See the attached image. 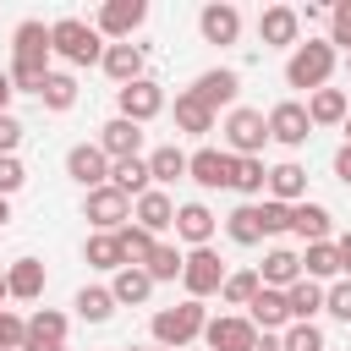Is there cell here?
I'll return each instance as SVG.
<instances>
[{
  "mask_svg": "<svg viewBox=\"0 0 351 351\" xmlns=\"http://www.w3.org/2000/svg\"><path fill=\"white\" fill-rule=\"evenodd\" d=\"M115 104H121V121H137V126H148V121L165 110V88H159L154 77H137V82L115 88Z\"/></svg>",
  "mask_w": 351,
  "mask_h": 351,
  "instance_id": "obj_8",
  "label": "cell"
},
{
  "mask_svg": "<svg viewBox=\"0 0 351 351\" xmlns=\"http://www.w3.org/2000/svg\"><path fill=\"white\" fill-rule=\"evenodd\" d=\"M291 230L313 247V241H329V230H335V214L324 208V203H313V197H302V203H291Z\"/></svg>",
  "mask_w": 351,
  "mask_h": 351,
  "instance_id": "obj_23",
  "label": "cell"
},
{
  "mask_svg": "<svg viewBox=\"0 0 351 351\" xmlns=\"http://www.w3.org/2000/svg\"><path fill=\"white\" fill-rule=\"evenodd\" d=\"M225 236H230L236 247H258V241H263V225H258V203H236V208L225 214Z\"/></svg>",
  "mask_w": 351,
  "mask_h": 351,
  "instance_id": "obj_33",
  "label": "cell"
},
{
  "mask_svg": "<svg viewBox=\"0 0 351 351\" xmlns=\"http://www.w3.org/2000/svg\"><path fill=\"white\" fill-rule=\"evenodd\" d=\"M214 225H219V219H214V214H208L203 203H181V208H176V225H170V230H176V236H181L186 247H208V241H214Z\"/></svg>",
  "mask_w": 351,
  "mask_h": 351,
  "instance_id": "obj_24",
  "label": "cell"
},
{
  "mask_svg": "<svg viewBox=\"0 0 351 351\" xmlns=\"http://www.w3.org/2000/svg\"><path fill=\"white\" fill-rule=\"evenodd\" d=\"M115 241H121V252H126V263H137V269H143V263H148V252H154V241H159V236H148V230H143V225H132V219H126V225H121V230H115Z\"/></svg>",
  "mask_w": 351,
  "mask_h": 351,
  "instance_id": "obj_41",
  "label": "cell"
},
{
  "mask_svg": "<svg viewBox=\"0 0 351 351\" xmlns=\"http://www.w3.org/2000/svg\"><path fill=\"white\" fill-rule=\"evenodd\" d=\"M263 143H269V121H263V110L236 104V110L225 115V154H230V159H258Z\"/></svg>",
  "mask_w": 351,
  "mask_h": 351,
  "instance_id": "obj_5",
  "label": "cell"
},
{
  "mask_svg": "<svg viewBox=\"0 0 351 351\" xmlns=\"http://www.w3.org/2000/svg\"><path fill=\"white\" fill-rule=\"evenodd\" d=\"M252 351H285V346H280V335H258V346H252Z\"/></svg>",
  "mask_w": 351,
  "mask_h": 351,
  "instance_id": "obj_52",
  "label": "cell"
},
{
  "mask_svg": "<svg viewBox=\"0 0 351 351\" xmlns=\"http://www.w3.org/2000/svg\"><path fill=\"white\" fill-rule=\"evenodd\" d=\"M82 219H88L93 230H121V225L132 219V197H121V192L104 181V186H93V192L82 197Z\"/></svg>",
  "mask_w": 351,
  "mask_h": 351,
  "instance_id": "obj_9",
  "label": "cell"
},
{
  "mask_svg": "<svg viewBox=\"0 0 351 351\" xmlns=\"http://www.w3.org/2000/svg\"><path fill=\"white\" fill-rule=\"evenodd\" d=\"M22 181H27V170H22V159H16V154H5V159H0V197H11V192H22Z\"/></svg>",
  "mask_w": 351,
  "mask_h": 351,
  "instance_id": "obj_47",
  "label": "cell"
},
{
  "mask_svg": "<svg viewBox=\"0 0 351 351\" xmlns=\"http://www.w3.org/2000/svg\"><path fill=\"white\" fill-rule=\"evenodd\" d=\"M110 296H115V307H143V302L154 296V280H148L137 263H126V269H115V280H110Z\"/></svg>",
  "mask_w": 351,
  "mask_h": 351,
  "instance_id": "obj_27",
  "label": "cell"
},
{
  "mask_svg": "<svg viewBox=\"0 0 351 351\" xmlns=\"http://www.w3.org/2000/svg\"><path fill=\"white\" fill-rule=\"evenodd\" d=\"M230 176H236V159H230L225 148H197V154H186V181H197L203 192L230 186Z\"/></svg>",
  "mask_w": 351,
  "mask_h": 351,
  "instance_id": "obj_12",
  "label": "cell"
},
{
  "mask_svg": "<svg viewBox=\"0 0 351 351\" xmlns=\"http://www.w3.org/2000/svg\"><path fill=\"white\" fill-rule=\"evenodd\" d=\"M49 55H60L66 66H99L104 60V38L82 16H55L49 22Z\"/></svg>",
  "mask_w": 351,
  "mask_h": 351,
  "instance_id": "obj_2",
  "label": "cell"
},
{
  "mask_svg": "<svg viewBox=\"0 0 351 351\" xmlns=\"http://www.w3.org/2000/svg\"><path fill=\"white\" fill-rule=\"evenodd\" d=\"M181 285H186L192 302L219 296V285H225V263H219V252H214V247H192V252L181 258Z\"/></svg>",
  "mask_w": 351,
  "mask_h": 351,
  "instance_id": "obj_6",
  "label": "cell"
},
{
  "mask_svg": "<svg viewBox=\"0 0 351 351\" xmlns=\"http://www.w3.org/2000/svg\"><path fill=\"white\" fill-rule=\"evenodd\" d=\"M181 176H186V154H181L176 143H165V148H154V154H148V181H154L159 192H165L170 181H181Z\"/></svg>",
  "mask_w": 351,
  "mask_h": 351,
  "instance_id": "obj_32",
  "label": "cell"
},
{
  "mask_svg": "<svg viewBox=\"0 0 351 351\" xmlns=\"http://www.w3.org/2000/svg\"><path fill=\"white\" fill-rule=\"evenodd\" d=\"M324 313L340 318V324H351V280H335V285L324 291Z\"/></svg>",
  "mask_w": 351,
  "mask_h": 351,
  "instance_id": "obj_44",
  "label": "cell"
},
{
  "mask_svg": "<svg viewBox=\"0 0 351 351\" xmlns=\"http://www.w3.org/2000/svg\"><path fill=\"white\" fill-rule=\"evenodd\" d=\"M186 93H197V99H203V104H208V110L219 115V104H230V110H236V93H241V77H236L230 66H214V71H203V77H197V82H192Z\"/></svg>",
  "mask_w": 351,
  "mask_h": 351,
  "instance_id": "obj_17",
  "label": "cell"
},
{
  "mask_svg": "<svg viewBox=\"0 0 351 351\" xmlns=\"http://www.w3.org/2000/svg\"><path fill=\"white\" fill-rule=\"evenodd\" d=\"M335 60H340V49H335L329 38H307V44H296L291 60H285V88H307V93L329 88Z\"/></svg>",
  "mask_w": 351,
  "mask_h": 351,
  "instance_id": "obj_3",
  "label": "cell"
},
{
  "mask_svg": "<svg viewBox=\"0 0 351 351\" xmlns=\"http://www.w3.org/2000/svg\"><path fill=\"white\" fill-rule=\"evenodd\" d=\"M280 346H285V351H329V346H324V329H318V324H285Z\"/></svg>",
  "mask_w": 351,
  "mask_h": 351,
  "instance_id": "obj_42",
  "label": "cell"
},
{
  "mask_svg": "<svg viewBox=\"0 0 351 351\" xmlns=\"http://www.w3.org/2000/svg\"><path fill=\"white\" fill-rule=\"evenodd\" d=\"M247 324H252L258 335H274V329H285V324H291L285 291H269V285H258V296L247 302Z\"/></svg>",
  "mask_w": 351,
  "mask_h": 351,
  "instance_id": "obj_19",
  "label": "cell"
},
{
  "mask_svg": "<svg viewBox=\"0 0 351 351\" xmlns=\"http://www.w3.org/2000/svg\"><path fill=\"white\" fill-rule=\"evenodd\" d=\"M110 186L137 203V197L154 186V181H148V159H115V165H110Z\"/></svg>",
  "mask_w": 351,
  "mask_h": 351,
  "instance_id": "obj_30",
  "label": "cell"
},
{
  "mask_svg": "<svg viewBox=\"0 0 351 351\" xmlns=\"http://www.w3.org/2000/svg\"><path fill=\"white\" fill-rule=\"evenodd\" d=\"M154 351H159V346H154Z\"/></svg>",
  "mask_w": 351,
  "mask_h": 351,
  "instance_id": "obj_58",
  "label": "cell"
},
{
  "mask_svg": "<svg viewBox=\"0 0 351 351\" xmlns=\"http://www.w3.org/2000/svg\"><path fill=\"white\" fill-rule=\"evenodd\" d=\"M143 60H148V49L126 38V44H104V60H99V66H104V77H110V82H121V88H126V82H137V77H143Z\"/></svg>",
  "mask_w": 351,
  "mask_h": 351,
  "instance_id": "obj_20",
  "label": "cell"
},
{
  "mask_svg": "<svg viewBox=\"0 0 351 351\" xmlns=\"http://www.w3.org/2000/svg\"><path fill=\"white\" fill-rule=\"evenodd\" d=\"M263 192H269L274 203H285V208H291V203H302V197H307V170H302L296 159H285V165H274V170H269V186H263Z\"/></svg>",
  "mask_w": 351,
  "mask_h": 351,
  "instance_id": "obj_25",
  "label": "cell"
},
{
  "mask_svg": "<svg viewBox=\"0 0 351 351\" xmlns=\"http://www.w3.org/2000/svg\"><path fill=\"white\" fill-rule=\"evenodd\" d=\"M5 296L38 302V296H44V263H38V258H16V263L5 269Z\"/></svg>",
  "mask_w": 351,
  "mask_h": 351,
  "instance_id": "obj_26",
  "label": "cell"
},
{
  "mask_svg": "<svg viewBox=\"0 0 351 351\" xmlns=\"http://www.w3.org/2000/svg\"><path fill=\"white\" fill-rule=\"evenodd\" d=\"M335 252H340V274L351 280V236H340V241H335Z\"/></svg>",
  "mask_w": 351,
  "mask_h": 351,
  "instance_id": "obj_50",
  "label": "cell"
},
{
  "mask_svg": "<svg viewBox=\"0 0 351 351\" xmlns=\"http://www.w3.org/2000/svg\"><path fill=\"white\" fill-rule=\"evenodd\" d=\"M285 307H291V324H313V318L324 313V285H318V280H296V285L285 291Z\"/></svg>",
  "mask_w": 351,
  "mask_h": 351,
  "instance_id": "obj_31",
  "label": "cell"
},
{
  "mask_svg": "<svg viewBox=\"0 0 351 351\" xmlns=\"http://www.w3.org/2000/svg\"><path fill=\"white\" fill-rule=\"evenodd\" d=\"M181 258H186V252H181L176 241H154V252H148L143 274H148L154 285H159V280H181Z\"/></svg>",
  "mask_w": 351,
  "mask_h": 351,
  "instance_id": "obj_38",
  "label": "cell"
},
{
  "mask_svg": "<svg viewBox=\"0 0 351 351\" xmlns=\"http://www.w3.org/2000/svg\"><path fill=\"white\" fill-rule=\"evenodd\" d=\"M230 186H236L247 203H258V197H263V186H269V165H263V159H236Z\"/></svg>",
  "mask_w": 351,
  "mask_h": 351,
  "instance_id": "obj_39",
  "label": "cell"
},
{
  "mask_svg": "<svg viewBox=\"0 0 351 351\" xmlns=\"http://www.w3.org/2000/svg\"><path fill=\"white\" fill-rule=\"evenodd\" d=\"M71 307H77V318H82V324H110V313H115V296H110V285H82Z\"/></svg>",
  "mask_w": 351,
  "mask_h": 351,
  "instance_id": "obj_37",
  "label": "cell"
},
{
  "mask_svg": "<svg viewBox=\"0 0 351 351\" xmlns=\"http://www.w3.org/2000/svg\"><path fill=\"white\" fill-rule=\"evenodd\" d=\"M66 313H55V307H38L33 318H27V340H22V351H55V346H66Z\"/></svg>",
  "mask_w": 351,
  "mask_h": 351,
  "instance_id": "obj_22",
  "label": "cell"
},
{
  "mask_svg": "<svg viewBox=\"0 0 351 351\" xmlns=\"http://www.w3.org/2000/svg\"><path fill=\"white\" fill-rule=\"evenodd\" d=\"M22 340H27V318L0 307V351H22Z\"/></svg>",
  "mask_w": 351,
  "mask_h": 351,
  "instance_id": "obj_46",
  "label": "cell"
},
{
  "mask_svg": "<svg viewBox=\"0 0 351 351\" xmlns=\"http://www.w3.org/2000/svg\"><path fill=\"white\" fill-rule=\"evenodd\" d=\"M11 93H16V88H11V77L0 71V115H11Z\"/></svg>",
  "mask_w": 351,
  "mask_h": 351,
  "instance_id": "obj_51",
  "label": "cell"
},
{
  "mask_svg": "<svg viewBox=\"0 0 351 351\" xmlns=\"http://www.w3.org/2000/svg\"><path fill=\"white\" fill-rule=\"evenodd\" d=\"M82 258H88L93 269H104V274H115V269H126V252H121V241H115V230H93V236H88V247H82Z\"/></svg>",
  "mask_w": 351,
  "mask_h": 351,
  "instance_id": "obj_34",
  "label": "cell"
},
{
  "mask_svg": "<svg viewBox=\"0 0 351 351\" xmlns=\"http://www.w3.org/2000/svg\"><path fill=\"white\" fill-rule=\"evenodd\" d=\"M329 44L351 49V0H335V11H329Z\"/></svg>",
  "mask_w": 351,
  "mask_h": 351,
  "instance_id": "obj_45",
  "label": "cell"
},
{
  "mask_svg": "<svg viewBox=\"0 0 351 351\" xmlns=\"http://www.w3.org/2000/svg\"><path fill=\"white\" fill-rule=\"evenodd\" d=\"M203 324H208V313H203V302H181V307H159L154 313V346L159 351H181V346H192V340H203Z\"/></svg>",
  "mask_w": 351,
  "mask_h": 351,
  "instance_id": "obj_4",
  "label": "cell"
},
{
  "mask_svg": "<svg viewBox=\"0 0 351 351\" xmlns=\"http://www.w3.org/2000/svg\"><path fill=\"white\" fill-rule=\"evenodd\" d=\"M66 176H71L82 192L104 186V181H110V159H104V148H99V143H77V148L66 154Z\"/></svg>",
  "mask_w": 351,
  "mask_h": 351,
  "instance_id": "obj_16",
  "label": "cell"
},
{
  "mask_svg": "<svg viewBox=\"0 0 351 351\" xmlns=\"http://www.w3.org/2000/svg\"><path fill=\"white\" fill-rule=\"evenodd\" d=\"M38 104L55 110V115H66V110L77 104V77H71V71H49L44 88H38Z\"/></svg>",
  "mask_w": 351,
  "mask_h": 351,
  "instance_id": "obj_36",
  "label": "cell"
},
{
  "mask_svg": "<svg viewBox=\"0 0 351 351\" xmlns=\"http://www.w3.org/2000/svg\"><path fill=\"white\" fill-rule=\"evenodd\" d=\"M126 351H154V346H126Z\"/></svg>",
  "mask_w": 351,
  "mask_h": 351,
  "instance_id": "obj_54",
  "label": "cell"
},
{
  "mask_svg": "<svg viewBox=\"0 0 351 351\" xmlns=\"http://www.w3.org/2000/svg\"><path fill=\"white\" fill-rule=\"evenodd\" d=\"M214 110L197 99V93H176V132H186V137H203V132H214Z\"/></svg>",
  "mask_w": 351,
  "mask_h": 351,
  "instance_id": "obj_29",
  "label": "cell"
},
{
  "mask_svg": "<svg viewBox=\"0 0 351 351\" xmlns=\"http://www.w3.org/2000/svg\"><path fill=\"white\" fill-rule=\"evenodd\" d=\"M296 280H302V252H291V247H269L263 263H258V285H269V291H291Z\"/></svg>",
  "mask_w": 351,
  "mask_h": 351,
  "instance_id": "obj_18",
  "label": "cell"
},
{
  "mask_svg": "<svg viewBox=\"0 0 351 351\" xmlns=\"http://www.w3.org/2000/svg\"><path fill=\"white\" fill-rule=\"evenodd\" d=\"M132 225H143L148 236H159V230H170L176 225V203H170V192H159V186H148L137 203H132Z\"/></svg>",
  "mask_w": 351,
  "mask_h": 351,
  "instance_id": "obj_21",
  "label": "cell"
},
{
  "mask_svg": "<svg viewBox=\"0 0 351 351\" xmlns=\"http://www.w3.org/2000/svg\"><path fill=\"white\" fill-rule=\"evenodd\" d=\"M197 33H203V44H236L241 38V11L230 0H208L197 11Z\"/></svg>",
  "mask_w": 351,
  "mask_h": 351,
  "instance_id": "obj_13",
  "label": "cell"
},
{
  "mask_svg": "<svg viewBox=\"0 0 351 351\" xmlns=\"http://www.w3.org/2000/svg\"><path fill=\"white\" fill-rule=\"evenodd\" d=\"M5 219H11V197H0V225H5Z\"/></svg>",
  "mask_w": 351,
  "mask_h": 351,
  "instance_id": "obj_53",
  "label": "cell"
},
{
  "mask_svg": "<svg viewBox=\"0 0 351 351\" xmlns=\"http://www.w3.org/2000/svg\"><path fill=\"white\" fill-rule=\"evenodd\" d=\"M258 225H263V236H280V230H291V208L274 197H258Z\"/></svg>",
  "mask_w": 351,
  "mask_h": 351,
  "instance_id": "obj_43",
  "label": "cell"
},
{
  "mask_svg": "<svg viewBox=\"0 0 351 351\" xmlns=\"http://www.w3.org/2000/svg\"><path fill=\"white\" fill-rule=\"evenodd\" d=\"M143 22H148V0H104L99 16H93V33L110 38V44H126Z\"/></svg>",
  "mask_w": 351,
  "mask_h": 351,
  "instance_id": "obj_7",
  "label": "cell"
},
{
  "mask_svg": "<svg viewBox=\"0 0 351 351\" xmlns=\"http://www.w3.org/2000/svg\"><path fill=\"white\" fill-rule=\"evenodd\" d=\"M99 148H104V159H110V165H115V159H143V126H137V121L110 115V121L99 126Z\"/></svg>",
  "mask_w": 351,
  "mask_h": 351,
  "instance_id": "obj_15",
  "label": "cell"
},
{
  "mask_svg": "<svg viewBox=\"0 0 351 351\" xmlns=\"http://www.w3.org/2000/svg\"><path fill=\"white\" fill-rule=\"evenodd\" d=\"M263 121H269V137H274L280 148H302V143L313 137V121H307V110H302L296 99H280Z\"/></svg>",
  "mask_w": 351,
  "mask_h": 351,
  "instance_id": "obj_11",
  "label": "cell"
},
{
  "mask_svg": "<svg viewBox=\"0 0 351 351\" xmlns=\"http://www.w3.org/2000/svg\"><path fill=\"white\" fill-rule=\"evenodd\" d=\"M16 143H22V121L16 115H0V159L16 154Z\"/></svg>",
  "mask_w": 351,
  "mask_h": 351,
  "instance_id": "obj_48",
  "label": "cell"
},
{
  "mask_svg": "<svg viewBox=\"0 0 351 351\" xmlns=\"http://www.w3.org/2000/svg\"><path fill=\"white\" fill-rule=\"evenodd\" d=\"M252 296H258V269H225L219 302H225V307H247Z\"/></svg>",
  "mask_w": 351,
  "mask_h": 351,
  "instance_id": "obj_40",
  "label": "cell"
},
{
  "mask_svg": "<svg viewBox=\"0 0 351 351\" xmlns=\"http://www.w3.org/2000/svg\"><path fill=\"white\" fill-rule=\"evenodd\" d=\"M346 71H351V49H346Z\"/></svg>",
  "mask_w": 351,
  "mask_h": 351,
  "instance_id": "obj_56",
  "label": "cell"
},
{
  "mask_svg": "<svg viewBox=\"0 0 351 351\" xmlns=\"http://www.w3.org/2000/svg\"><path fill=\"white\" fill-rule=\"evenodd\" d=\"M0 302H5V274H0Z\"/></svg>",
  "mask_w": 351,
  "mask_h": 351,
  "instance_id": "obj_55",
  "label": "cell"
},
{
  "mask_svg": "<svg viewBox=\"0 0 351 351\" xmlns=\"http://www.w3.org/2000/svg\"><path fill=\"white\" fill-rule=\"evenodd\" d=\"M55 351H66V346H55Z\"/></svg>",
  "mask_w": 351,
  "mask_h": 351,
  "instance_id": "obj_57",
  "label": "cell"
},
{
  "mask_svg": "<svg viewBox=\"0 0 351 351\" xmlns=\"http://www.w3.org/2000/svg\"><path fill=\"white\" fill-rule=\"evenodd\" d=\"M296 33H302V11H296V5H263L258 38H263L269 49H296Z\"/></svg>",
  "mask_w": 351,
  "mask_h": 351,
  "instance_id": "obj_14",
  "label": "cell"
},
{
  "mask_svg": "<svg viewBox=\"0 0 351 351\" xmlns=\"http://www.w3.org/2000/svg\"><path fill=\"white\" fill-rule=\"evenodd\" d=\"M203 346L208 351H252L258 346V329L247 324V313H219L203 324Z\"/></svg>",
  "mask_w": 351,
  "mask_h": 351,
  "instance_id": "obj_10",
  "label": "cell"
},
{
  "mask_svg": "<svg viewBox=\"0 0 351 351\" xmlns=\"http://www.w3.org/2000/svg\"><path fill=\"white\" fill-rule=\"evenodd\" d=\"M302 110H307V121H313V126H340V121L351 115V104H346V93H340V88H318V93H307V104H302Z\"/></svg>",
  "mask_w": 351,
  "mask_h": 351,
  "instance_id": "obj_28",
  "label": "cell"
},
{
  "mask_svg": "<svg viewBox=\"0 0 351 351\" xmlns=\"http://www.w3.org/2000/svg\"><path fill=\"white\" fill-rule=\"evenodd\" d=\"M302 280H346V274H340L335 241H313V247L302 252Z\"/></svg>",
  "mask_w": 351,
  "mask_h": 351,
  "instance_id": "obj_35",
  "label": "cell"
},
{
  "mask_svg": "<svg viewBox=\"0 0 351 351\" xmlns=\"http://www.w3.org/2000/svg\"><path fill=\"white\" fill-rule=\"evenodd\" d=\"M11 88L16 93H38L49 77V27L44 22H16L11 33Z\"/></svg>",
  "mask_w": 351,
  "mask_h": 351,
  "instance_id": "obj_1",
  "label": "cell"
},
{
  "mask_svg": "<svg viewBox=\"0 0 351 351\" xmlns=\"http://www.w3.org/2000/svg\"><path fill=\"white\" fill-rule=\"evenodd\" d=\"M335 176H340V181H346V186H351V143H346V148H340V154H335Z\"/></svg>",
  "mask_w": 351,
  "mask_h": 351,
  "instance_id": "obj_49",
  "label": "cell"
}]
</instances>
